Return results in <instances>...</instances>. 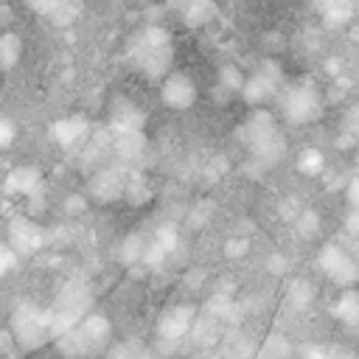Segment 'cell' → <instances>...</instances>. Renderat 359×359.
Masks as SVG:
<instances>
[{
    "label": "cell",
    "instance_id": "obj_1",
    "mask_svg": "<svg viewBox=\"0 0 359 359\" xmlns=\"http://www.w3.org/2000/svg\"><path fill=\"white\" fill-rule=\"evenodd\" d=\"M238 135L261 168H272L286 157V137L278 126V118L264 107H255L250 112V118L241 123Z\"/></svg>",
    "mask_w": 359,
    "mask_h": 359
},
{
    "label": "cell",
    "instance_id": "obj_2",
    "mask_svg": "<svg viewBox=\"0 0 359 359\" xmlns=\"http://www.w3.org/2000/svg\"><path fill=\"white\" fill-rule=\"evenodd\" d=\"M129 62L149 81H160L174 65V39H171V34L160 25H149V28L137 31L129 42Z\"/></svg>",
    "mask_w": 359,
    "mask_h": 359
},
{
    "label": "cell",
    "instance_id": "obj_3",
    "mask_svg": "<svg viewBox=\"0 0 359 359\" xmlns=\"http://www.w3.org/2000/svg\"><path fill=\"white\" fill-rule=\"evenodd\" d=\"M53 342L65 359H90V356L107 351V345L112 342V323L104 314L90 311L73 328L59 334Z\"/></svg>",
    "mask_w": 359,
    "mask_h": 359
},
{
    "label": "cell",
    "instance_id": "obj_4",
    "mask_svg": "<svg viewBox=\"0 0 359 359\" xmlns=\"http://www.w3.org/2000/svg\"><path fill=\"white\" fill-rule=\"evenodd\" d=\"M93 309V292L81 278H73L62 286V292L56 294L50 311V337L56 339L59 334H65L67 328H73L84 314H90Z\"/></svg>",
    "mask_w": 359,
    "mask_h": 359
},
{
    "label": "cell",
    "instance_id": "obj_5",
    "mask_svg": "<svg viewBox=\"0 0 359 359\" xmlns=\"http://www.w3.org/2000/svg\"><path fill=\"white\" fill-rule=\"evenodd\" d=\"M278 104H280V115L286 123L292 126H303L311 123L323 115V93L317 84L311 81H294V84H283L278 93Z\"/></svg>",
    "mask_w": 359,
    "mask_h": 359
},
{
    "label": "cell",
    "instance_id": "obj_6",
    "mask_svg": "<svg viewBox=\"0 0 359 359\" xmlns=\"http://www.w3.org/2000/svg\"><path fill=\"white\" fill-rule=\"evenodd\" d=\"M8 331L20 351H39L50 337V311L36 303H20L11 314Z\"/></svg>",
    "mask_w": 359,
    "mask_h": 359
},
{
    "label": "cell",
    "instance_id": "obj_7",
    "mask_svg": "<svg viewBox=\"0 0 359 359\" xmlns=\"http://www.w3.org/2000/svg\"><path fill=\"white\" fill-rule=\"evenodd\" d=\"M194 317H196V306H191V303L171 306L168 311H163L157 317V325H154V348H157L160 356H168V353H174L180 348V342L191 331Z\"/></svg>",
    "mask_w": 359,
    "mask_h": 359
},
{
    "label": "cell",
    "instance_id": "obj_8",
    "mask_svg": "<svg viewBox=\"0 0 359 359\" xmlns=\"http://www.w3.org/2000/svg\"><path fill=\"white\" fill-rule=\"evenodd\" d=\"M283 87V70L275 59H264L258 62V67L244 76V84H241V98L250 104V107H264L269 98H278Z\"/></svg>",
    "mask_w": 359,
    "mask_h": 359
},
{
    "label": "cell",
    "instance_id": "obj_9",
    "mask_svg": "<svg viewBox=\"0 0 359 359\" xmlns=\"http://www.w3.org/2000/svg\"><path fill=\"white\" fill-rule=\"evenodd\" d=\"M317 264H320L323 275H325L331 283H337L339 289L359 283V264H356V258H353L345 247H339L337 241L320 247Z\"/></svg>",
    "mask_w": 359,
    "mask_h": 359
},
{
    "label": "cell",
    "instance_id": "obj_10",
    "mask_svg": "<svg viewBox=\"0 0 359 359\" xmlns=\"http://www.w3.org/2000/svg\"><path fill=\"white\" fill-rule=\"evenodd\" d=\"M126 177L129 171L123 165H104L98 168L90 180H87V196L107 205L115 199H123V188H126Z\"/></svg>",
    "mask_w": 359,
    "mask_h": 359
},
{
    "label": "cell",
    "instance_id": "obj_11",
    "mask_svg": "<svg viewBox=\"0 0 359 359\" xmlns=\"http://www.w3.org/2000/svg\"><path fill=\"white\" fill-rule=\"evenodd\" d=\"M196 95H199V90H196L194 79L182 70H168L160 79V98L171 109H191L196 104Z\"/></svg>",
    "mask_w": 359,
    "mask_h": 359
},
{
    "label": "cell",
    "instance_id": "obj_12",
    "mask_svg": "<svg viewBox=\"0 0 359 359\" xmlns=\"http://www.w3.org/2000/svg\"><path fill=\"white\" fill-rule=\"evenodd\" d=\"M45 227L36 224L31 216H14L8 224V244L17 255H34L45 247Z\"/></svg>",
    "mask_w": 359,
    "mask_h": 359
},
{
    "label": "cell",
    "instance_id": "obj_13",
    "mask_svg": "<svg viewBox=\"0 0 359 359\" xmlns=\"http://www.w3.org/2000/svg\"><path fill=\"white\" fill-rule=\"evenodd\" d=\"M50 137L62 146V149H73L79 143H84L90 137V121L84 115H67L50 123Z\"/></svg>",
    "mask_w": 359,
    "mask_h": 359
},
{
    "label": "cell",
    "instance_id": "obj_14",
    "mask_svg": "<svg viewBox=\"0 0 359 359\" xmlns=\"http://www.w3.org/2000/svg\"><path fill=\"white\" fill-rule=\"evenodd\" d=\"M28 6L39 14V17H45V20H50L53 25H70L76 17H79V11H81V6H79V0H28Z\"/></svg>",
    "mask_w": 359,
    "mask_h": 359
},
{
    "label": "cell",
    "instance_id": "obj_15",
    "mask_svg": "<svg viewBox=\"0 0 359 359\" xmlns=\"http://www.w3.org/2000/svg\"><path fill=\"white\" fill-rule=\"evenodd\" d=\"M314 11L328 28H339L359 14V0H314Z\"/></svg>",
    "mask_w": 359,
    "mask_h": 359
},
{
    "label": "cell",
    "instance_id": "obj_16",
    "mask_svg": "<svg viewBox=\"0 0 359 359\" xmlns=\"http://www.w3.org/2000/svg\"><path fill=\"white\" fill-rule=\"evenodd\" d=\"M146 115L140 107H135L129 98H115L109 107V132H126V129H143Z\"/></svg>",
    "mask_w": 359,
    "mask_h": 359
},
{
    "label": "cell",
    "instance_id": "obj_17",
    "mask_svg": "<svg viewBox=\"0 0 359 359\" xmlns=\"http://www.w3.org/2000/svg\"><path fill=\"white\" fill-rule=\"evenodd\" d=\"M109 135H112V154L121 163H135L146 151L143 129H126V132H109Z\"/></svg>",
    "mask_w": 359,
    "mask_h": 359
},
{
    "label": "cell",
    "instance_id": "obj_18",
    "mask_svg": "<svg viewBox=\"0 0 359 359\" xmlns=\"http://www.w3.org/2000/svg\"><path fill=\"white\" fill-rule=\"evenodd\" d=\"M36 188H42V171L36 165H17L6 174V191L8 194L28 196Z\"/></svg>",
    "mask_w": 359,
    "mask_h": 359
},
{
    "label": "cell",
    "instance_id": "obj_19",
    "mask_svg": "<svg viewBox=\"0 0 359 359\" xmlns=\"http://www.w3.org/2000/svg\"><path fill=\"white\" fill-rule=\"evenodd\" d=\"M188 334L194 337V345L208 348V345L219 342V337L224 334V323H222L219 317H213L210 311H202V314H196V317H194V323H191V331H188Z\"/></svg>",
    "mask_w": 359,
    "mask_h": 359
},
{
    "label": "cell",
    "instance_id": "obj_20",
    "mask_svg": "<svg viewBox=\"0 0 359 359\" xmlns=\"http://www.w3.org/2000/svg\"><path fill=\"white\" fill-rule=\"evenodd\" d=\"M171 3H174L177 14L182 17V22H185V25H191V28L205 25V22L216 14L213 0H171Z\"/></svg>",
    "mask_w": 359,
    "mask_h": 359
},
{
    "label": "cell",
    "instance_id": "obj_21",
    "mask_svg": "<svg viewBox=\"0 0 359 359\" xmlns=\"http://www.w3.org/2000/svg\"><path fill=\"white\" fill-rule=\"evenodd\" d=\"M22 59V39L14 31H0V70L8 73Z\"/></svg>",
    "mask_w": 359,
    "mask_h": 359
},
{
    "label": "cell",
    "instance_id": "obj_22",
    "mask_svg": "<svg viewBox=\"0 0 359 359\" xmlns=\"http://www.w3.org/2000/svg\"><path fill=\"white\" fill-rule=\"evenodd\" d=\"M334 314L345 325H359V289L345 286L342 294H339V300L334 303Z\"/></svg>",
    "mask_w": 359,
    "mask_h": 359
},
{
    "label": "cell",
    "instance_id": "obj_23",
    "mask_svg": "<svg viewBox=\"0 0 359 359\" xmlns=\"http://www.w3.org/2000/svg\"><path fill=\"white\" fill-rule=\"evenodd\" d=\"M143 252H146V238L140 233H126L123 241H121V247H118V261L123 266H132L135 269V266H140Z\"/></svg>",
    "mask_w": 359,
    "mask_h": 359
},
{
    "label": "cell",
    "instance_id": "obj_24",
    "mask_svg": "<svg viewBox=\"0 0 359 359\" xmlns=\"http://www.w3.org/2000/svg\"><path fill=\"white\" fill-rule=\"evenodd\" d=\"M151 196H154V191H151L149 180H146L143 174H137V171H129V177H126V188H123V199H126L129 205L140 208V205H146Z\"/></svg>",
    "mask_w": 359,
    "mask_h": 359
},
{
    "label": "cell",
    "instance_id": "obj_25",
    "mask_svg": "<svg viewBox=\"0 0 359 359\" xmlns=\"http://www.w3.org/2000/svg\"><path fill=\"white\" fill-rule=\"evenodd\" d=\"M205 311H210V314L219 317L222 323H236V320H238V306H236L233 294H227V292H216V294L208 300Z\"/></svg>",
    "mask_w": 359,
    "mask_h": 359
},
{
    "label": "cell",
    "instance_id": "obj_26",
    "mask_svg": "<svg viewBox=\"0 0 359 359\" xmlns=\"http://www.w3.org/2000/svg\"><path fill=\"white\" fill-rule=\"evenodd\" d=\"M104 359H163L160 353H149L137 342H109L104 351Z\"/></svg>",
    "mask_w": 359,
    "mask_h": 359
},
{
    "label": "cell",
    "instance_id": "obj_27",
    "mask_svg": "<svg viewBox=\"0 0 359 359\" xmlns=\"http://www.w3.org/2000/svg\"><path fill=\"white\" fill-rule=\"evenodd\" d=\"M255 359H292V342L283 334H269L261 342Z\"/></svg>",
    "mask_w": 359,
    "mask_h": 359
},
{
    "label": "cell",
    "instance_id": "obj_28",
    "mask_svg": "<svg viewBox=\"0 0 359 359\" xmlns=\"http://www.w3.org/2000/svg\"><path fill=\"white\" fill-rule=\"evenodd\" d=\"M286 300H289L292 309L303 311V309H309L311 300H314V286H311L306 278H297V280H292V286H289V292H286Z\"/></svg>",
    "mask_w": 359,
    "mask_h": 359
},
{
    "label": "cell",
    "instance_id": "obj_29",
    "mask_svg": "<svg viewBox=\"0 0 359 359\" xmlns=\"http://www.w3.org/2000/svg\"><path fill=\"white\" fill-rule=\"evenodd\" d=\"M210 216H213V202H210V199H199V202L188 210L185 224H188L191 230H199V227H205V224L210 222Z\"/></svg>",
    "mask_w": 359,
    "mask_h": 359
},
{
    "label": "cell",
    "instance_id": "obj_30",
    "mask_svg": "<svg viewBox=\"0 0 359 359\" xmlns=\"http://www.w3.org/2000/svg\"><path fill=\"white\" fill-rule=\"evenodd\" d=\"M323 165H325V160H323V154H320L317 149H303V151H300V157H297V171H300V174H306V177L320 174V171H323Z\"/></svg>",
    "mask_w": 359,
    "mask_h": 359
},
{
    "label": "cell",
    "instance_id": "obj_31",
    "mask_svg": "<svg viewBox=\"0 0 359 359\" xmlns=\"http://www.w3.org/2000/svg\"><path fill=\"white\" fill-rule=\"evenodd\" d=\"M294 227L303 238H314L320 233V216L314 210H300L297 219H294Z\"/></svg>",
    "mask_w": 359,
    "mask_h": 359
},
{
    "label": "cell",
    "instance_id": "obj_32",
    "mask_svg": "<svg viewBox=\"0 0 359 359\" xmlns=\"http://www.w3.org/2000/svg\"><path fill=\"white\" fill-rule=\"evenodd\" d=\"M154 241L171 255L177 247H180V230L174 227V224H163V227H157V233H154Z\"/></svg>",
    "mask_w": 359,
    "mask_h": 359
},
{
    "label": "cell",
    "instance_id": "obj_33",
    "mask_svg": "<svg viewBox=\"0 0 359 359\" xmlns=\"http://www.w3.org/2000/svg\"><path fill=\"white\" fill-rule=\"evenodd\" d=\"M247 250H250V238H244V236H233V238H227V241H224V247H222L224 258H230V261L244 258V255H247Z\"/></svg>",
    "mask_w": 359,
    "mask_h": 359
},
{
    "label": "cell",
    "instance_id": "obj_34",
    "mask_svg": "<svg viewBox=\"0 0 359 359\" xmlns=\"http://www.w3.org/2000/svg\"><path fill=\"white\" fill-rule=\"evenodd\" d=\"M219 81H222V87H224V90L238 93V90H241V84H244V73H241L238 67L227 65V67H222V70H219Z\"/></svg>",
    "mask_w": 359,
    "mask_h": 359
},
{
    "label": "cell",
    "instance_id": "obj_35",
    "mask_svg": "<svg viewBox=\"0 0 359 359\" xmlns=\"http://www.w3.org/2000/svg\"><path fill=\"white\" fill-rule=\"evenodd\" d=\"M342 129H345L348 143H356V140H359V104H353V107L345 112V118H342Z\"/></svg>",
    "mask_w": 359,
    "mask_h": 359
},
{
    "label": "cell",
    "instance_id": "obj_36",
    "mask_svg": "<svg viewBox=\"0 0 359 359\" xmlns=\"http://www.w3.org/2000/svg\"><path fill=\"white\" fill-rule=\"evenodd\" d=\"M87 205H90V196H84V194H70V196H65V213L79 216V213L87 210Z\"/></svg>",
    "mask_w": 359,
    "mask_h": 359
},
{
    "label": "cell",
    "instance_id": "obj_37",
    "mask_svg": "<svg viewBox=\"0 0 359 359\" xmlns=\"http://www.w3.org/2000/svg\"><path fill=\"white\" fill-rule=\"evenodd\" d=\"M14 137H17V126H14V121L6 118V115H0V149H8V146L14 143Z\"/></svg>",
    "mask_w": 359,
    "mask_h": 359
},
{
    "label": "cell",
    "instance_id": "obj_38",
    "mask_svg": "<svg viewBox=\"0 0 359 359\" xmlns=\"http://www.w3.org/2000/svg\"><path fill=\"white\" fill-rule=\"evenodd\" d=\"M17 258H20V255L11 250V244H0V278H3V275H8V272L14 269Z\"/></svg>",
    "mask_w": 359,
    "mask_h": 359
},
{
    "label": "cell",
    "instance_id": "obj_39",
    "mask_svg": "<svg viewBox=\"0 0 359 359\" xmlns=\"http://www.w3.org/2000/svg\"><path fill=\"white\" fill-rule=\"evenodd\" d=\"M17 351L20 348H17L14 337H11V331H0V359H11Z\"/></svg>",
    "mask_w": 359,
    "mask_h": 359
},
{
    "label": "cell",
    "instance_id": "obj_40",
    "mask_svg": "<svg viewBox=\"0 0 359 359\" xmlns=\"http://www.w3.org/2000/svg\"><path fill=\"white\" fill-rule=\"evenodd\" d=\"M345 199H348V208H359V171H356V174L348 180Z\"/></svg>",
    "mask_w": 359,
    "mask_h": 359
},
{
    "label": "cell",
    "instance_id": "obj_41",
    "mask_svg": "<svg viewBox=\"0 0 359 359\" xmlns=\"http://www.w3.org/2000/svg\"><path fill=\"white\" fill-rule=\"evenodd\" d=\"M202 283H205V269L194 266V269L185 272V286L188 289H202Z\"/></svg>",
    "mask_w": 359,
    "mask_h": 359
},
{
    "label": "cell",
    "instance_id": "obj_42",
    "mask_svg": "<svg viewBox=\"0 0 359 359\" xmlns=\"http://www.w3.org/2000/svg\"><path fill=\"white\" fill-rule=\"evenodd\" d=\"M266 269H269L272 275H283V272H286V258H283L280 252L269 255V258H266Z\"/></svg>",
    "mask_w": 359,
    "mask_h": 359
},
{
    "label": "cell",
    "instance_id": "obj_43",
    "mask_svg": "<svg viewBox=\"0 0 359 359\" xmlns=\"http://www.w3.org/2000/svg\"><path fill=\"white\" fill-rule=\"evenodd\" d=\"M345 227H348V233H351V236H359V208H348Z\"/></svg>",
    "mask_w": 359,
    "mask_h": 359
},
{
    "label": "cell",
    "instance_id": "obj_44",
    "mask_svg": "<svg viewBox=\"0 0 359 359\" xmlns=\"http://www.w3.org/2000/svg\"><path fill=\"white\" fill-rule=\"evenodd\" d=\"M323 359H351V356H345L342 351H325V356Z\"/></svg>",
    "mask_w": 359,
    "mask_h": 359
},
{
    "label": "cell",
    "instance_id": "obj_45",
    "mask_svg": "<svg viewBox=\"0 0 359 359\" xmlns=\"http://www.w3.org/2000/svg\"><path fill=\"white\" fill-rule=\"evenodd\" d=\"M351 255H353V258H356V264H359V236H356V247L351 250Z\"/></svg>",
    "mask_w": 359,
    "mask_h": 359
},
{
    "label": "cell",
    "instance_id": "obj_46",
    "mask_svg": "<svg viewBox=\"0 0 359 359\" xmlns=\"http://www.w3.org/2000/svg\"><path fill=\"white\" fill-rule=\"evenodd\" d=\"M45 359H53V356H45Z\"/></svg>",
    "mask_w": 359,
    "mask_h": 359
},
{
    "label": "cell",
    "instance_id": "obj_47",
    "mask_svg": "<svg viewBox=\"0 0 359 359\" xmlns=\"http://www.w3.org/2000/svg\"><path fill=\"white\" fill-rule=\"evenodd\" d=\"M216 359H224V356H216Z\"/></svg>",
    "mask_w": 359,
    "mask_h": 359
},
{
    "label": "cell",
    "instance_id": "obj_48",
    "mask_svg": "<svg viewBox=\"0 0 359 359\" xmlns=\"http://www.w3.org/2000/svg\"><path fill=\"white\" fill-rule=\"evenodd\" d=\"M353 359H359V356H353Z\"/></svg>",
    "mask_w": 359,
    "mask_h": 359
}]
</instances>
